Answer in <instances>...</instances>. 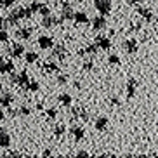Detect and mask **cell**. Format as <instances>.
Instances as JSON below:
<instances>
[{"label":"cell","instance_id":"cell-7","mask_svg":"<svg viewBox=\"0 0 158 158\" xmlns=\"http://www.w3.org/2000/svg\"><path fill=\"white\" fill-rule=\"evenodd\" d=\"M70 134L75 137V141H82L85 137V129L80 125H71L70 127Z\"/></svg>","mask_w":158,"mask_h":158},{"label":"cell","instance_id":"cell-12","mask_svg":"<svg viewBox=\"0 0 158 158\" xmlns=\"http://www.w3.org/2000/svg\"><path fill=\"white\" fill-rule=\"evenodd\" d=\"M73 21L77 24H87L89 23L87 12H84V10H80V12H73Z\"/></svg>","mask_w":158,"mask_h":158},{"label":"cell","instance_id":"cell-19","mask_svg":"<svg viewBox=\"0 0 158 158\" xmlns=\"http://www.w3.org/2000/svg\"><path fill=\"white\" fill-rule=\"evenodd\" d=\"M19 21H21V19L18 18L16 12H9V16H7V19H5V26H18Z\"/></svg>","mask_w":158,"mask_h":158},{"label":"cell","instance_id":"cell-17","mask_svg":"<svg viewBox=\"0 0 158 158\" xmlns=\"http://www.w3.org/2000/svg\"><path fill=\"white\" fill-rule=\"evenodd\" d=\"M94 127H96V130H99V132L106 130V127H108V118H106V116H98V118H96V123H94Z\"/></svg>","mask_w":158,"mask_h":158},{"label":"cell","instance_id":"cell-27","mask_svg":"<svg viewBox=\"0 0 158 158\" xmlns=\"http://www.w3.org/2000/svg\"><path fill=\"white\" fill-rule=\"evenodd\" d=\"M28 7H30V10H31V12H38V10H40V7H42V4H40L38 0H35V2H31Z\"/></svg>","mask_w":158,"mask_h":158},{"label":"cell","instance_id":"cell-35","mask_svg":"<svg viewBox=\"0 0 158 158\" xmlns=\"http://www.w3.org/2000/svg\"><path fill=\"white\" fill-rule=\"evenodd\" d=\"M144 0H127V4H130V5H137V4H143Z\"/></svg>","mask_w":158,"mask_h":158},{"label":"cell","instance_id":"cell-44","mask_svg":"<svg viewBox=\"0 0 158 158\" xmlns=\"http://www.w3.org/2000/svg\"><path fill=\"white\" fill-rule=\"evenodd\" d=\"M0 7H2V5H0Z\"/></svg>","mask_w":158,"mask_h":158},{"label":"cell","instance_id":"cell-31","mask_svg":"<svg viewBox=\"0 0 158 158\" xmlns=\"http://www.w3.org/2000/svg\"><path fill=\"white\" fill-rule=\"evenodd\" d=\"M38 12H40V16H42V18H44V16H51V9H49V7H45V5H42Z\"/></svg>","mask_w":158,"mask_h":158},{"label":"cell","instance_id":"cell-24","mask_svg":"<svg viewBox=\"0 0 158 158\" xmlns=\"http://www.w3.org/2000/svg\"><path fill=\"white\" fill-rule=\"evenodd\" d=\"M38 89H40V84H38V82H35V80H30L24 90H30V92H37Z\"/></svg>","mask_w":158,"mask_h":158},{"label":"cell","instance_id":"cell-26","mask_svg":"<svg viewBox=\"0 0 158 158\" xmlns=\"http://www.w3.org/2000/svg\"><path fill=\"white\" fill-rule=\"evenodd\" d=\"M45 115L49 120H56V116H57V110L56 108H47L45 110Z\"/></svg>","mask_w":158,"mask_h":158},{"label":"cell","instance_id":"cell-37","mask_svg":"<svg viewBox=\"0 0 158 158\" xmlns=\"http://www.w3.org/2000/svg\"><path fill=\"white\" fill-rule=\"evenodd\" d=\"M0 28H7V26H5V19L2 18V16H0Z\"/></svg>","mask_w":158,"mask_h":158},{"label":"cell","instance_id":"cell-6","mask_svg":"<svg viewBox=\"0 0 158 158\" xmlns=\"http://www.w3.org/2000/svg\"><path fill=\"white\" fill-rule=\"evenodd\" d=\"M24 54V45L23 44H12L10 45V49H9V56L10 57H21Z\"/></svg>","mask_w":158,"mask_h":158},{"label":"cell","instance_id":"cell-23","mask_svg":"<svg viewBox=\"0 0 158 158\" xmlns=\"http://www.w3.org/2000/svg\"><path fill=\"white\" fill-rule=\"evenodd\" d=\"M24 61L28 63V64H31V63H35V61H38V54L37 52H24Z\"/></svg>","mask_w":158,"mask_h":158},{"label":"cell","instance_id":"cell-43","mask_svg":"<svg viewBox=\"0 0 158 158\" xmlns=\"http://www.w3.org/2000/svg\"><path fill=\"white\" fill-rule=\"evenodd\" d=\"M73 2H82V0H73Z\"/></svg>","mask_w":158,"mask_h":158},{"label":"cell","instance_id":"cell-39","mask_svg":"<svg viewBox=\"0 0 158 158\" xmlns=\"http://www.w3.org/2000/svg\"><path fill=\"white\" fill-rule=\"evenodd\" d=\"M51 149H45V151H44V156H51Z\"/></svg>","mask_w":158,"mask_h":158},{"label":"cell","instance_id":"cell-42","mask_svg":"<svg viewBox=\"0 0 158 158\" xmlns=\"http://www.w3.org/2000/svg\"><path fill=\"white\" fill-rule=\"evenodd\" d=\"M2 61H4V57H2V56H0V63H2Z\"/></svg>","mask_w":158,"mask_h":158},{"label":"cell","instance_id":"cell-2","mask_svg":"<svg viewBox=\"0 0 158 158\" xmlns=\"http://www.w3.org/2000/svg\"><path fill=\"white\" fill-rule=\"evenodd\" d=\"M61 5H63V10H61V19L63 21H68V19H73V7L70 5V2H61Z\"/></svg>","mask_w":158,"mask_h":158},{"label":"cell","instance_id":"cell-34","mask_svg":"<svg viewBox=\"0 0 158 158\" xmlns=\"http://www.w3.org/2000/svg\"><path fill=\"white\" fill-rule=\"evenodd\" d=\"M9 115L10 116H18L19 115V110H12V108L9 106Z\"/></svg>","mask_w":158,"mask_h":158},{"label":"cell","instance_id":"cell-4","mask_svg":"<svg viewBox=\"0 0 158 158\" xmlns=\"http://www.w3.org/2000/svg\"><path fill=\"white\" fill-rule=\"evenodd\" d=\"M31 28H28V26H19L18 30H16V38L18 40H30V37H31Z\"/></svg>","mask_w":158,"mask_h":158},{"label":"cell","instance_id":"cell-16","mask_svg":"<svg viewBox=\"0 0 158 158\" xmlns=\"http://www.w3.org/2000/svg\"><path fill=\"white\" fill-rule=\"evenodd\" d=\"M14 71V63L12 61H2L0 63V75L2 73H12Z\"/></svg>","mask_w":158,"mask_h":158},{"label":"cell","instance_id":"cell-36","mask_svg":"<svg viewBox=\"0 0 158 158\" xmlns=\"http://www.w3.org/2000/svg\"><path fill=\"white\" fill-rule=\"evenodd\" d=\"M90 68H92V61H87V63H85V64H84V70H90Z\"/></svg>","mask_w":158,"mask_h":158},{"label":"cell","instance_id":"cell-30","mask_svg":"<svg viewBox=\"0 0 158 158\" xmlns=\"http://www.w3.org/2000/svg\"><path fill=\"white\" fill-rule=\"evenodd\" d=\"M57 85H66L68 84V77H66V75H61V77H57Z\"/></svg>","mask_w":158,"mask_h":158},{"label":"cell","instance_id":"cell-38","mask_svg":"<svg viewBox=\"0 0 158 158\" xmlns=\"http://www.w3.org/2000/svg\"><path fill=\"white\" fill-rule=\"evenodd\" d=\"M111 102H113V104H120V99H118V98H113Z\"/></svg>","mask_w":158,"mask_h":158},{"label":"cell","instance_id":"cell-25","mask_svg":"<svg viewBox=\"0 0 158 158\" xmlns=\"http://www.w3.org/2000/svg\"><path fill=\"white\" fill-rule=\"evenodd\" d=\"M66 132V127L64 123H57L56 127H54V134H56V137H61V135Z\"/></svg>","mask_w":158,"mask_h":158},{"label":"cell","instance_id":"cell-9","mask_svg":"<svg viewBox=\"0 0 158 158\" xmlns=\"http://www.w3.org/2000/svg\"><path fill=\"white\" fill-rule=\"evenodd\" d=\"M98 49H99L98 44L94 42V44H89V45H87V47H84V49H80L78 54H80L82 57H84V56H94V54L98 52Z\"/></svg>","mask_w":158,"mask_h":158},{"label":"cell","instance_id":"cell-5","mask_svg":"<svg viewBox=\"0 0 158 158\" xmlns=\"http://www.w3.org/2000/svg\"><path fill=\"white\" fill-rule=\"evenodd\" d=\"M104 28H106V18L102 14L96 16V18L92 19V30L94 31H101V30H104Z\"/></svg>","mask_w":158,"mask_h":158},{"label":"cell","instance_id":"cell-21","mask_svg":"<svg viewBox=\"0 0 158 158\" xmlns=\"http://www.w3.org/2000/svg\"><path fill=\"white\" fill-rule=\"evenodd\" d=\"M57 101H59L63 106H71V96L70 94H66V92L59 94V96H57Z\"/></svg>","mask_w":158,"mask_h":158},{"label":"cell","instance_id":"cell-15","mask_svg":"<svg viewBox=\"0 0 158 158\" xmlns=\"http://www.w3.org/2000/svg\"><path fill=\"white\" fill-rule=\"evenodd\" d=\"M137 80L130 78L129 82H127V98H134L135 96V89H137Z\"/></svg>","mask_w":158,"mask_h":158},{"label":"cell","instance_id":"cell-20","mask_svg":"<svg viewBox=\"0 0 158 158\" xmlns=\"http://www.w3.org/2000/svg\"><path fill=\"white\" fill-rule=\"evenodd\" d=\"M44 70L47 71V73H59V66H57V63H52V61H49V63H45V66H44Z\"/></svg>","mask_w":158,"mask_h":158},{"label":"cell","instance_id":"cell-18","mask_svg":"<svg viewBox=\"0 0 158 158\" xmlns=\"http://www.w3.org/2000/svg\"><path fill=\"white\" fill-rule=\"evenodd\" d=\"M10 146V135L5 130H0V148H9Z\"/></svg>","mask_w":158,"mask_h":158},{"label":"cell","instance_id":"cell-10","mask_svg":"<svg viewBox=\"0 0 158 158\" xmlns=\"http://www.w3.org/2000/svg\"><path fill=\"white\" fill-rule=\"evenodd\" d=\"M96 44H98V47L102 49V51H110L111 49V40L108 37H98L96 38Z\"/></svg>","mask_w":158,"mask_h":158},{"label":"cell","instance_id":"cell-11","mask_svg":"<svg viewBox=\"0 0 158 158\" xmlns=\"http://www.w3.org/2000/svg\"><path fill=\"white\" fill-rule=\"evenodd\" d=\"M123 49H125L129 54H134V52L139 49V45H137V40H134V38H129V40H125V42H123Z\"/></svg>","mask_w":158,"mask_h":158},{"label":"cell","instance_id":"cell-33","mask_svg":"<svg viewBox=\"0 0 158 158\" xmlns=\"http://www.w3.org/2000/svg\"><path fill=\"white\" fill-rule=\"evenodd\" d=\"M30 113H31V110H30L28 106H21V108H19V115L26 116V115H30Z\"/></svg>","mask_w":158,"mask_h":158},{"label":"cell","instance_id":"cell-13","mask_svg":"<svg viewBox=\"0 0 158 158\" xmlns=\"http://www.w3.org/2000/svg\"><path fill=\"white\" fill-rule=\"evenodd\" d=\"M38 45L42 49H52L54 47V40L51 37H47V35H42V37H38Z\"/></svg>","mask_w":158,"mask_h":158},{"label":"cell","instance_id":"cell-22","mask_svg":"<svg viewBox=\"0 0 158 158\" xmlns=\"http://www.w3.org/2000/svg\"><path fill=\"white\" fill-rule=\"evenodd\" d=\"M137 12H139V16H143L146 21H153V14H151V10H149V9L139 7V9H137Z\"/></svg>","mask_w":158,"mask_h":158},{"label":"cell","instance_id":"cell-1","mask_svg":"<svg viewBox=\"0 0 158 158\" xmlns=\"http://www.w3.org/2000/svg\"><path fill=\"white\" fill-rule=\"evenodd\" d=\"M94 7L98 9L99 14L108 16L111 12V0H94Z\"/></svg>","mask_w":158,"mask_h":158},{"label":"cell","instance_id":"cell-8","mask_svg":"<svg viewBox=\"0 0 158 158\" xmlns=\"http://www.w3.org/2000/svg\"><path fill=\"white\" fill-rule=\"evenodd\" d=\"M14 99H16L14 94H10V92L2 94V96H0V106H2V108H9L10 104L14 102Z\"/></svg>","mask_w":158,"mask_h":158},{"label":"cell","instance_id":"cell-3","mask_svg":"<svg viewBox=\"0 0 158 158\" xmlns=\"http://www.w3.org/2000/svg\"><path fill=\"white\" fill-rule=\"evenodd\" d=\"M63 23V19L61 18H56V16H44L42 18V26L44 28H52V26H56V24H61Z\"/></svg>","mask_w":158,"mask_h":158},{"label":"cell","instance_id":"cell-29","mask_svg":"<svg viewBox=\"0 0 158 158\" xmlns=\"http://www.w3.org/2000/svg\"><path fill=\"white\" fill-rule=\"evenodd\" d=\"M108 63H110V64H118V63H120V57L116 56V54H110V56H108Z\"/></svg>","mask_w":158,"mask_h":158},{"label":"cell","instance_id":"cell-40","mask_svg":"<svg viewBox=\"0 0 158 158\" xmlns=\"http://www.w3.org/2000/svg\"><path fill=\"white\" fill-rule=\"evenodd\" d=\"M4 118H5V115H4V111H0V123L4 122Z\"/></svg>","mask_w":158,"mask_h":158},{"label":"cell","instance_id":"cell-28","mask_svg":"<svg viewBox=\"0 0 158 158\" xmlns=\"http://www.w3.org/2000/svg\"><path fill=\"white\" fill-rule=\"evenodd\" d=\"M9 40V33L5 31V28H0V44H5Z\"/></svg>","mask_w":158,"mask_h":158},{"label":"cell","instance_id":"cell-32","mask_svg":"<svg viewBox=\"0 0 158 158\" xmlns=\"http://www.w3.org/2000/svg\"><path fill=\"white\" fill-rule=\"evenodd\" d=\"M16 4V0H0V5L2 7H12Z\"/></svg>","mask_w":158,"mask_h":158},{"label":"cell","instance_id":"cell-41","mask_svg":"<svg viewBox=\"0 0 158 158\" xmlns=\"http://www.w3.org/2000/svg\"><path fill=\"white\" fill-rule=\"evenodd\" d=\"M37 110H40V111L44 110V104H42V102H38V104H37Z\"/></svg>","mask_w":158,"mask_h":158},{"label":"cell","instance_id":"cell-14","mask_svg":"<svg viewBox=\"0 0 158 158\" xmlns=\"http://www.w3.org/2000/svg\"><path fill=\"white\" fill-rule=\"evenodd\" d=\"M14 12L18 14L19 19H30V18H31V14H33L31 10H30V7H18Z\"/></svg>","mask_w":158,"mask_h":158}]
</instances>
